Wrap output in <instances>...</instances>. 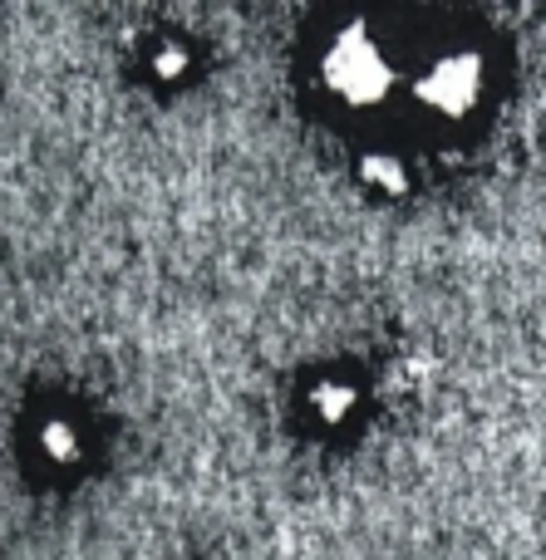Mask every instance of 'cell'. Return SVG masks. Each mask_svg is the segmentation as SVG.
Listing matches in <instances>:
<instances>
[]
</instances>
